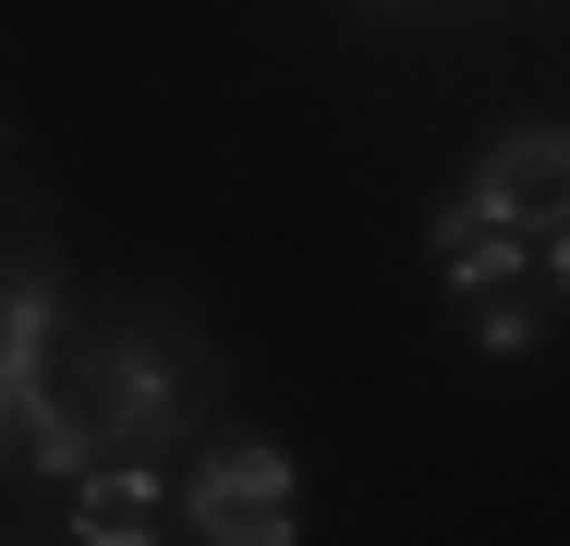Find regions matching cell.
I'll return each instance as SVG.
<instances>
[{"label":"cell","instance_id":"cell-3","mask_svg":"<svg viewBox=\"0 0 570 546\" xmlns=\"http://www.w3.org/2000/svg\"><path fill=\"white\" fill-rule=\"evenodd\" d=\"M473 207L522 218V231L570 218V121H522V134H498L485 170H473Z\"/></svg>","mask_w":570,"mask_h":546},{"label":"cell","instance_id":"cell-6","mask_svg":"<svg viewBox=\"0 0 570 546\" xmlns=\"http://www.w3.org/2000/svg\"><path fill=\"white\" fill-rule=\"evenodd\" d=\"M534 280H547V292H570V218H547V231H534Z\"/></svg>","mask_w":570,"mask_h":546},{"label":"cell","instance_id":"cell-5","mask_svg":"<svg viewBox=\"0 0 570 546\" xmlns=\"http://www.w3.org/2000/svg\"><path fill=\"white\" fill-rule=\"evenodd\" d=\"M73 546H158V474L146 461L73 474Z\"/></svg>","mask_w":570,"mask_h":546},{"label":"cell","instance_id":"cell-4","mask_svg":"<svg viewBox=\"0 0 570 546\" xmlns=\"http://www.w3.org/2000/svg\"><path fill=\"white\" fill-rule=\"evenodd\" d=\"M438 267H450L461 304H498V292L534 280V231L498 218V207H450V218H438Z\"/></svg>","mask_w":570,"mask_h":546},{"label":"cell","instance_id":"cell-2","mask_svg":"<svg viewBox=\"0 0 570 546\" xmlns=\"http://www.w3.org/2000/svg\"><path fill=\"white\" fill-rule=\"evenodd\" d=\"M183 523L207 546H304V498H292V461L267 437H219L183 486Z\"/></svg>","mask_w":570,"mask_h":546},{"label":"cell","instance_id":"cell-1","mask_svg":"<svg viewBox=\"0 0 570 546\" xmlns=\"http://www.w3.org/2000/svg\"><path fill=\"white\" fill-rule=\"evenodd\" d=\"M0 340H12V352H0V377H12V437H24L37 474H98L86 449H121V437H146L170 413L158 352H134V340H61L37 267L12 280V328H0Z\"/></svg>","mask_w":570,"mask_h":546}]
</instances>
